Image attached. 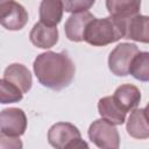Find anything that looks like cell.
<instances>
[{
  "label": "cell",
  "mask_w": 149,
  "mask_h": 149,
  "mask_svg": "<svg viewBox=\"0 0 149 149\" xmlns=\"http://www.w3.org/2000/svg\"><path fill=\"white\" fill-rule=\"evenodd\" d=\"M33 68L40 84L55 91L68 87L76 72L72 59L64 52L55 51L40 54L35 58Z\"/></svg>",
  "instance_id": "1"
},
{
  "label": "cell",
  "mask_w": 149,
  "mask_h": 149,
  "mask_svg": "<svg viewBox=\"0 0 149 149\" xmlns=\"http://www.w3.org/2000/svg\"><path fill=\"white\" fill-rule=\"evenodd\" d=\"M125 36V21L112 19H93L86 27L84 41L93 47H104Z\"/></svg>",
  "instance_id": "2"
},
{
  "label": "cell",
  "mask_w": 149,
  "mask_h": 149,
  "mask_svg": "<svg viewBox=\"0 0 149 149\" xmlns=\"http://www.w3.org/2000/svg\"><path fill=\"white\" fill-rule=\"evenodd\" d=\"M90 140L100 149H119L120 136L114 125L104 119L93 121L88 128Z\"/></svg>",
  "instance_id": "3"
},
{
  "label": "cell",
  "mask_w": 149,
  "mask_h": 149,
  "mask_svg": "<svg viewBox=\"0 0 149 149\" xmlns=\"http://www.w3.org/2000/svg\"><path fill=\"white\" fill-rule=\"evenodd\" d=\"M139 52V48L133 43L118 44L108 56V68L115 76L123 77L128 74L129 65Z\"/></svg>",
  "instance_id": "4"
},
{
  "label": "cell",
  "mask_w": 149,
  "mask_h": 149,
  "mask_svg": "<svg viewBox=\"0 0 149 149\" xmlns=\"http://www.w3.org/2000/svg\"><path fill=\"white\" fill-rule=\"evenodd\" d=\"M28 22V13L13 0H0V24L8 30H21Z\"/></svg>",
  "instance_id": "5"
},
{
  "label": "cell",
  "mask_w": 149,
  "mask_h": 149,
  "mask_svg": "<svg viewBox=\"0 0 149 149\" xmlns=\"http://www.w3.org/2000/svg\"><path fill=\"white\" fill-rule=\"evenodd\" d=\"M27 128V116L21 108L9 107L0 112V129L2 133L20 137Z\"/></svg>",
  "instance_id": "6"
},
{
  "label": "cell",
  "mask_w": 149,
  "mask_h": 149,
  "mask_svg": "<svg viewBox=\"0 0 149 149\" xmlns=\"http://www.w3.org/2000/svg\"><path fill=\"white\" fill-rule=\"evenodd\" d=\"M79 137V129L70 122H57L48 132V142L55 149H64L69 142Z\"/></svg>",
  "instance_id": "7"
},
{
  "label": "cell",
  "mask_w": 149,
  "mask_h": 149,
  "mask_svg": "<svg viewBox=\"0 0 149 149\" xmlns=\"http://www.w3.org/2000/svg\"><path fill=\"white\" fill-rule=\"evenodd\" d=\"M95 19L92 13L87 12H80V13H73L71 14L65 24L64 30L66 37L72 42H81L84 41V33L87 27V24Z\"/></svg>",
  "instance_id": "8"
},
{
  "label": "cell",
  "mask_w": 149,
  "mask_h": 149,
  "mask_svg": "<svg viewBox=\"0 0 149 149\" xmlns=\"http://www.w3.org/2000/svg\"><path fill=\"white\" fill-rule=\"evenodd\" d=\"M112 98L114 99L119 108L127 114L128 112L137 108L141 100V92L135 85L123 84L115 90Z\"/></svg>",
  "instance_id": "9"
},
{
  "label": "cell",
  "mask_w": 149,
  "mask_h": 149,
  "mask_svg": "<svg viewBox=\"0 0 149 149\" xmlns=\"http://www.w3.org/2000/svg\"><path fill=\"white\" fill-rule=\"evenodd\" d=\"M3 79L16 86L23 94L31 88L33 84L30 71L20 63H13L8 65L3 71Z\"/></svg>",
  "instance_id": "10"
},
{
  "label": "cell",
  "mask_w": 149,
  "mask_h": 149,
  "mask_svg": "<svg viewBox=\"0 0 149 149\" xmlns=\"http://www.w3.org/2000/svg\"><path fill=\"white\" fill-rule=\"evenodd\" d=\"M136 42L148 43L149 41V17L137 14L125 21V36Z\"/></svg>",
  "instance_id": "11"
},
{
  "label": "cell",
  "mask_w": 149,
  "mask_h": 149,
  "mask_svg": "<svg viewBox=\"0 0 149 149\" xmlns=\"http://www.w3.org/2000/svg\"><path fill=\"white\" fill-rule=\"evenodd\" d=\"M106 7L112 19L119 21H127L128 19L137 15L141 8L139 0H107Z\"/></svg>",
  "instance_id": "12"
},
{
  "label": "cell",
  "mask_w": 149,
  "mask_h": 149,
  "mask_svg": "<svg viewBox=\"0 0 149 149\" xmlns=\"http://www.w3.org/2000/svg\"><path fill=\"white\" fill-rule=\"evenodd\" d=\"M29 38L35 47L41 49H50L58 42L57 27H49L37 22L31 28Z\"/></svg>",
  "instance_id": "13"
},
{
  "label": "cell",
  "mask_w": 149,
  "mask_h": 149,
  "mask_svg": "<svg viewBox=\"0 0 149 149\" xmlns=\"http://www.w3.org/2000/svg\"><path fill=\"white\" fill-rule=\"evenodd\" d=\"M126 129L127 133L134 139L144 140L149 137V127L146 108H135L130 112V115L127 120Z\"/></svg>",
  "instance_id": "14"
},
{
  "label": "cell",
  "mask_w": 149,
  "mask_h": 149,
  "mask_svg": "<svg viewBox=\"0 0 149 149\" xmlns=\"http://www.w3.org/2000/svg\"><path fill=\"white\" fill-rule=\"evenodd\" d=\"M40 22L57 27L63 16V1L61 0H43L40 5Z\"/></svg>",
  "instance_id": "15"
},
{
  "label": "cell",
  "mask_w": 149,
  "mask_h": 149,
  "mask_svg": "<svg viewBox=\"0 0 149 149\" xmlns=\"http://www.w3.org/2000/svg\"><path fill=\"white\" fill-rule=\"evenodd\" d=\"M98 111L101 119L114 126L122 125L126 121V113L119 108L112 95L104 97L98 101Z\"/></svg>",
  "instance_id": "16"
},
{
  "label": "cell",
  "mask_w": 149,
  "mask_h": 149,
  "mask_svg": "<svg viewBox=\"0 0 149 149\" xmlns=\"http://www.w3.org/2000/svg\"><path fill=\"white\" fill-rule=\"evenodd\" d=\"M128 74L141 81L149 80V54L147 51H139L135 55L129 65Z\"/></svg>",
  "instance_id": "17"
},
{
  "label": "cell",
  "mask_w": 149,
  "mask_h": 149,
  "mask_svg": "<svg viewBox=\"0 0 149 149\" xmlns=\"http://www.w3.org/2000/svg\"><path fill=\"white\" fill-rule=\"evenodd\" d=\"M23 93L13 84L0 78V104H13L22 100Z\"/></svg>",
  "instance_id": "18"
},
{
  "label": "cell",
  "mask_w": 149,
  "mask_h": 149,
  "mask_svg": "<svg viewBox=\"0 0 149 149\" xmlns=\"http://www.w3.org/2000/svg\"><path fill=\"white\" fill-rule=\"evenodd\" d=\"M94 5V0H72L63 1V10L69 13H80L87 12Z\"/></svg>",
  "instance_id": "19"
},
{
  "label": "cell",
  "mask_w": 149,
  "mask_h": 149,
  "mask_svg": "<svg viewBox=\"0 0 149 149\" xmlns=\"http://www.w3.org/2000/svg\"><path fill=\"white\" fill-rule=\"evenodd\" d=\"M23 144L19 137L9 136L0 132V149H22Z\"/></svg>",
  "instance_id": "20"
},
{
  "label": "cell",
  "mask_w": 149,
  "mask_h": 149,
  "mask_svg": "<svg viewBox=\"0 0 149 149\" xmlns=\"http://www.w3.org/2000/svg\"><path fill=\"white\" fill-rule=\"evenodd\" d=\"M64 149H90V147L86 141L79 137V139H74L71 142H69Z\"/></svg>",
  "instance_id": "21"
}]
</instances>
